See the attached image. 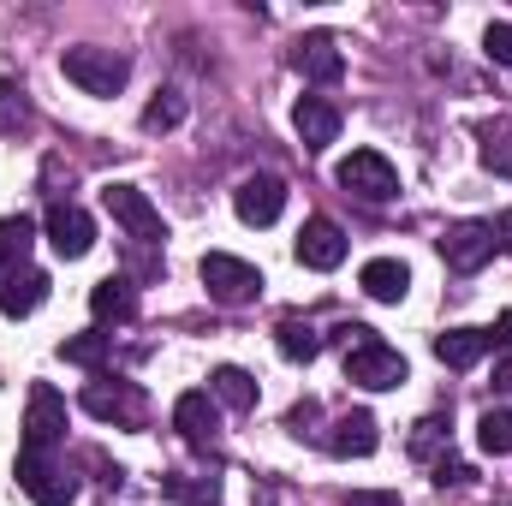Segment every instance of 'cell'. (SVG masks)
I'll return each instance as SVG.
<instances>
[{
  "instance_id": "obj_27",
  "label": "cell",
  "mask_w": 512,
  "mask_h": 506,
  "mask_svg": "<svg viewBox=\"0 0 512 506\" xmlns=\"http://www.w3.org/2000/svg\"><path fill=\"white\" fill-rule=\"evenodd\" d=\"M179 120H185V96H179V90H161V96L143 108V131H173Z\"/></svg>"
},
{
  "instance_id": "obj_1",
  "label": "cell",
  "mask_w": 512,
  "mask_h": 506,
  "mask_svg": "<svg viewBox=\"0 0 512 506\" xmlns=\"http://www.w3.org/2000/svg\"><path fill=\"white\" fill-rule=\"evenodd\" d=\"M60 72H66L84 96H120L126 78H131V60L126 54H114V48L84 42V48H66V54H60Z\"/></svg>"
},
{
  "instance_id": "obj_33",
  "label": "cell",
  "mask_w": 512,
  "mask_h": 506,
  "mask_svg": "<svg viewBox=\"0 0 512 506\" xmlns=\"http://www.w3.org/2000/svg\"><path fill=\"white\" fill-rule=\"evenodd\" d=\"M489 227H495V245H507V251H512V209L501 215V221H489Z\"/></svg>"
},
{
  "instance_id": "obj_20",
  "label": "cell",
  "mask_w": 512,
  "mask_h": 506,
  "mask_svg": "<svg viewBox=\"0 0 512 506\" xmlns=\"http://www.w3.org/2000/svg\"><path fill=\"white\" fill-rule=\"evenodd\" d=\"M483 352H489V334L483 328H447V334H435V358L447 370H471Z\"/></svg>"
},
{
  "instance_id": "obj_34",
  "label": "cell",
  "mask_w": 512,
  "mask_h": 506,
  "mask_svg": "<svg viewBox=\"0 0 512 506\" xmlns=\"http://www.w3.org/2000/svg\"><path fill=\"white\" fill-rule=\"evenodd\" d=\"M495 387H501V393H512V352L495 364Z\"/></svg>"
},
{
  "instance_id": "obj_13",
  "label": "cell",
  "mask_w": 512,
  "mask_h": 506,
  "mask_svg": "<svg viewBox=\"0 0 512 506\" xmlns=\"http://www.w3.org/2000/svg\"><path fill=\"white\" fill-rule=\"evenodd\" d=\"M173 423H179V435H185L197 453H209V447L221 441V411H215V399H209V393H179Z\"/></svg>"
},
{
  "instance_id": "obj_10",
  "label": "cell",
  "mask_w": 512,
  "mask_h": 506,
  "mask_svg": "<svg viewBox=\"0 0 512 506\" xmlns=\"http://www.w3.org/2000/svg\"><path fill=\"white\" fill-rule=\"evenodd\" d=\"M42 233H48V245L66 256V262L90 256V245H96V221H90L78 203H54V209H48V221H42Z\"/></svg>"
},
{
  "instance_id": "obj_32",
  "label": "cell",
  "mask_w": 512,
  "mask_h": 506,
  "mask_svg": "<svg viewBox=\"0 0 512 506\" xmlns=\"http://www.w3.org/2000/svg\"><path fill=\"white\" fill-rule=\"evenodd\" d=\"M483 334H489V346H512V310L495 322V328H483Z\"/></svg>"
},
{
  "instance_id": "obj_19",
  "label": "cell",
  "mask_w": 512,
  "mask_h": 506,
  "mask_svg": "<svg viewBox=\"0 0 512 506\" xmlns=\"http://www.w3.org/2000/svg\"><path fill=\"white\" fill-rule=\"evenodd\" d=\"M42 298H48V274L42 268H18V274L0 280V310L6 316H30V310H42Z\"/></svg>"
},
{
  "instance_id": "obj_3",
  "label": "cell",
  "mask_w": 512,
  "mask_h": 506,
  "mask_svg": "<svg viewBox=\"0 0 512 506\" xmlns=\"http://www.w3.org/2000/svg\"><path fill=\"white\" fill-rule=\"evenodd\" d=\"M197 274H203L209 298H215V304H227V310H233V304H251L256 292H262V274H256L245 256H227V251H209Z\"/></svg>"
},
{
  "instance_id": "obj_6",
  "label": "cell",
  "mask_w": 512,
  "mask_h": 506,
  "mask_svg": "<svg viewBox=\"0 0 512 506\" xmlns=\"http://www.w3.org/2000/svg\"><path fill=\"white\" fill-rule=\"evenodd\" d=\"M18 489L36 506H72L78 501V483H72L48 453H18Z\"/></svg>"
},
{
  "instance_id": "obj_29",
  "label": "cell",
  "mask_w": 512,
  "mask_h": 506,
  "mask_svg": "<svg viewBox=\"0 0 512 506\" xmlns=\"http://www.w3.org/2000/svg\"><path fill=\"white\" fill-rule=\"evenodd\" d=\"M483 54H489L495 66H512V24H489V30H483Z\"/></svg>"
},
{
  "instance_id": "obj_17",
  "label": "cell",
  "mask_w": 512,
  "mask_h": 506,
  "mask_svg": "<svg viewBox=\"0 0 512 506\" xmlns=\"http://www.w3.org/2000/svg\"><path fill=\"white\" fill-rule=\"evenodd\" d=\"M90 316H96V322H131V316H137V286H131L126 274L96 280V286H90Z\"/></svg>"
},
{
  "instance_id": "obj_31",
  "label": "cell",
  "mask_w": 512,
  "mask_h": 506,
  "mask_svg": "<svg viewBox=\"0 0 512 506\" xmlns=\"http://www.w3.org/2000/svg\"><path fill=\"white\" fill-rule=\"evenodd\" d=\"M334 340H340V346L352 352V346H364V340H376V328H364V322H340V328H334Z\"/></svg>"
},
{
  "instance_id": "obj_25",
  "label": "cell",
  "mask_w": 512,
  "mask_h": 506,
  "mask_svg": "<svg viewBox=\"0 0 512 506\" xmlns=\"http://www.w3.org/2000/svg\"><path fill=\"white\" fill-rule=\"evenodd\" d=\"M108 346H114V334H78V340L60 346V358L66 364H84V370H102L108 364Z\"/></svg>"
},
{
  "instance_id": "obj_26",
  "label": "cell",
  "mask_w": 512,
  "mask_h": 506,
  "mask_svg": "<svg viewBox=\"0 0 512 506\" xmlns=\"http://www.w3.org/2000/svg\"><path fill=\"white\" fill-rule=\"evenodd\" d=\"M477 447L495 453V459H507L512 453V411H483V423H477Z\"/></svg>"
},
{
  "instance_id": "obj_30",
  "label": "cell",
  "mask_w": 512,
  "mask_h": 506,
  "mask_svg": "<svg viewBox=\"0 0 512 506\" xmlns=\"http://www.w3.org/2000/svg\"><path fill=\"white\" fill-rule=\"evenodd\" d=\"M435 483H441V489H465V483H471V465H459V459H441V465H435Z\"/></svg>"
},
{
  "instance_id": "obj_23",
  "label": "cell",
  "mask_w": 512,
  "mask_h": 506,
  "mask_svg": "<svg viewBox=\"0 0 512 506\" xmlns=\"http://www.w3.org/2000/svg\"><path fill=\"white\" fill-rule=\"evenodd\" d=\"M30 233H36V227H30V215H6V221H0V280L24 268V251H30Z\"/></svg>"
},
{
  "instance_id": "obj_5",
  "label": "cell",
  "mask_w": 512,
  "mask_h": 506,
  "mask_svg": "<svg viewBox=\"0 0 512 506\" xmlns=\"http://www.w3.org/2000/svg\"><path fill=\"white\" fill-rule=\"evenodd\" d=\"M102 203H108V215L126 227L137 245H161V239H167V227H161V209H155V203H149L137 185H108V191H102Z\"/></svg>"
},
{
  "instance_id": "obj_11",
  "label": "cell",
  "mask_w": 512,
  "mask_h": 506,
  "mask_svg": "<svg viewBox=\"0 0 512 506\" xmlns=\"http://www.w3.org/2000/svg\"><path fill=\"white\" fill-rule=\"evenodd\" d=\"M233 209H239L245 227H274L280 209H286V185H280L274 173H251V179L233 191Z\"/></svg>"
},
{
  "instance_id": "obj_18",
  "label": "cell",
  "mask_w": 512,
  "mask_h": 506,
  "mask_svg": "<svg viewBox=\"0 0 512 506\" xmlns=\"http://www.w3.org/2000/svg\"><path fill=\"white\" fill-rule=\"evenodd\" d=\"M358 286H364V292H370L376 304H399V298L411 292V268H405L399 256H376V262H364Z\"/></svg>"
},
{
  "instance_id": "obj_7",
  "label": "cell",
  "mask_w": 512,
  "mask_h": 506,
  "mask_svg": "<svg viewBox=\"0 0 512 506\" xmlns=\"http://www.w3.org/2000/svg\"><path fill=\"white\" fill-rule=\"evenodd\" d=\"M346 381H358V387H370V393H387V387L405 381V358H399L387 340H364V346L346 352Z\"/></svg>"
},
{
  "instance_id": "obj_24",
  "label": "cell",
  "mask_w": 512,
  "mask_h": 506,
  "mask_svg": "<svg viewBox=\"0 0 512 506\" xmlns=\"http://www.w3.org/2000/svg\"><path fill=\"white\" fill-rule=\"evenodd\" d=\"M161 495H167V501L215 506V501H221V483H215V477H161Z\"/></svg>"
},
{
  "instance_id": "obj_16",
  "label": "cell",
  "mask_w": 512,
  "mask_h": 506,
  "mask_svg": "<svg viewBox=\"0 0 512 506\" xmlns=\"http://www.w3.org/2000/svg\"><path fill=\"white\" fill-rule=\"evenodd\" d=\"M376 441H382V435H376V417H370V411H352V417H340V423H334L328 453H334V459H370V453H376Z\"/></svg>"
},
{
  "instance_id": "obj_14",
  "label": "cell",
  "mask_w": 512,
  "mask_h": 506,
  "mask_svg": "<svg viewBox=\"0 0 512 506\" xmlns=\"http://www.w3.org/2000/svg\"><path fill=\"white\" fill-rule=\"evenodd\" d=\"M292 66H298L310 84H340V78H346V54H340L334 36H304L298 54H292Z\"/></svg>"
},
{
  "instance_id": "obj_21",
  "label": "cell",
  "mask_w": 512,
  "mask_h": 506,
  "mask_svg": "<svg viewBox=\"0 0 512 506\" xmlns=\"http://www.w3.org/2000/svg\"><path fill=\"white\" fill-rule=\"evenodd\" d=\"M274 346H280V358H292V364H310V358L322 352V334H316L310 322H298V316H280V328H274Z\"/></svg>"
},
{
  "instance_id": "obj_4",
  "label": "cell",
  "mask_w": 512,
  "mask_h": 506,
  "mask_svg": "<svg viewBox=\"0 0 512 506\" xmlns=\"http://www.w3.org/2000/svg\"><path fill=\"white\" fill-rule=\"evenodd\" d=\"M60 441H66V399H60L48 381H36V387H30L24 447H18V453H48V447H60Z\"/></svg>"
},
{
  "instance_id": "obj_22",
  "label": "cell",
  "mask_w": 512,
  "mask_h": 506,
  "mask_svg": "<svg viewBox=\"0 0 512 506\" xmlns=\"http://www.w3.org/2000/svg\"><path fill=\"white\" fill-rule=\"evenodd\" d=\"M209 393L227 405V411H256V381L239 370V364H221L215 376H209Z\"/></svg>"
},
{
  "instance_id": "obj_9",
  "label": "cell",
  "mask_w": 512,
  "mask_h": 506,
  "mask_svg": "<svg viewBox=\"0 0 512 506\" xmlns=\"http://www.w3.org/2000/svg\"><path fill=\"white\" fill-rule=\"evenodd\" d=\"M84 411H90L96 423L131 429V423H143V387H137V381H114V387H108V376H102V381L84 387Z\"/></svg>"
},
{
  "instance_id": "obj_2",
  "label": "cell",
  "mask_w": 512,
  "mask_h": 506,
  "mask_svg": "<svg viewBox=\"0 0 512 506\" xmlns=\"http://www.w3.org/2000/svg\"><path fill=\"white\" fill-rule=\"evenodd\" d=\"M334 179H340L346 191H358L364 203H387V197H399V167L387 161L382 149H352V155L334 167Z\"/></svg>"
},
{
  "instance_id": "obj_12",
  "label": "cell",
  "mask_w": 512,
  "mask_h": 506,
  "mask_svg": "<svg viewBox=\"0 0 512 506\" xmlns=\"http://www.w3.org/2000/svg\"><path fill=\"white\" fill-rule=\"evenodd\" d=\"M298 262H304V268H316V274L340 268V262H346V233H340V221L310 215V221H304V233H298Z\"/></svg>"
},
{
  "instance_id": "obj_8",
  "label": "cell",
  "mask_w": 512,
  "mask_h": 506,
  "mask_svg": "<svg viewBox=\"0 0 512 506\" xmlns=\"http://www.w3.org/2000/svg\"><path fill=\"white\" fill-rule=\"evenodd\" d=\"M489 256H495V227L489 221H459V227L441 233V262L453 274H477Z\"/></svg>"
},
{
  "instance_id": "obj_15",
  "label": "cell",
  "mask_w": 512,
  "mask_h": 506,
  "mask_svg": "<svg viewBox=\"0 0 512 506\" xmlns=\"http://www.w3.org/2000/svg\"><path fill=\"white\" fill-rule=\"evenodd\" d=\"M292 126L304 137V149H328V143L340 137V108H334L328 96H304V102L292 108Z\"/></svg>"
},
{
  "instance_id": "obj_28",
  "label": "cell",
  "mask_w": 512,
  "mask_h": 506,
  "mask_svg": "<svg viewBox=\"0 0 512 506\" xmlns=\"http://www.w3.org/2000/svg\"><path fill=\"white\" fill-rule=\"evenodd\" d=\"M30 126V102L18 84H0V131H24Z\"/></svg>"
}]
</instances>
